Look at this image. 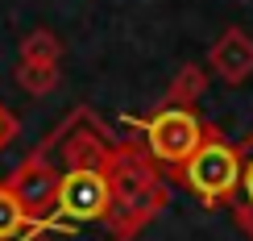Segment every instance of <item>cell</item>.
<instances>
[{"label":"cell","instance_id":"1","mask_svg":"<svg viewBox=\"0 0 253 241\" xmlns=\"http://www.w3.org/2000/svg\"><path fill=\"white\" fill-rule=\"evenodd\" d=\"M29 208L25 241H129L150 216V166L108 138L91 108H75L8 175Z\"/></svg>","mask_w":253,"mask_h":241},{"label":"cell","instance_id":"2","mask_svg":"<svg viewBox=\"0 0 253 241\" xmlns=\"http://www.w3.org/2000/svg\"><path fill=\"white\" fill-rule=\"evenodd\" d=\"M178 183L204 200L208 208H220V204H233L237 195V183H241V145L228 142L216 125L204 129V142L191 150V158L178 166Z\"/></svg>","mask_w":253,"mask_h":241},{"label":"cell","instance_id":"3","mask_svg":"<svg viewBox=\"0 0 253 241\" xmlns=\"http://www.w3.org/2000/svg\"><path fill=\"white\" fill-rule=\"evenodd\" d=\"M129 125L141 129L150 158L170 166V171H178L191 158V150L204 142V129H208V121L195 108H183V104H166V108L150 112V117H129Z\"/></svg>","mask_w":253,"mask_h":241},{"label":"cell","instance_id":"4","mask_svg":"<svg viewBox=\"0 0 253 241\" xmlns=\"http://www.w3.org/2000/svg\"><path fill=\"white\" fill-rule=\"evenodd\" d=\"M25 237H29V208L13 183L0 179V241H25Z\"/></svg>","mask_w":253,"mask_h":241},{"label":"cell","instance_id":"5","mask_svg":"<svg viewBox=\"0 0 253 241\" xmlns=\"http://www.w3.org/2000/svg\"><path fill=\"white\" fill-rule=\"evenodd\" d=\"M233 208H237V225L253 237V133L241 142V183H237Z\"/></svg>","mask_w":253,"mask_h":241},{"label":"cell","instance_id":"6","mask_svg":"<svg viewBox=\"0 0 253 241\" xmlns=\"http://www.w3.org/2000/svg\"><path fill=\"white\" fill-rule=\"evenodd\" d=\"M13 138H17V117L0 104V154L8 150V142H13Z\"/></svg>","mask_w":253,"mask_h":241}]
</instances>
